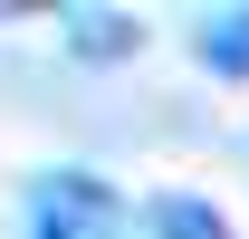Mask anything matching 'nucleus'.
<instances>
[{
  "instance_id": "obj_1",
  "label": "nucleus",
  "mask_w": 249,
  "mask_h": 239,
  "mask_svg": "<svg viewBox=\"0 0 249 239\" xmlns=\"http://www.w3.org/2000/svg\"><path fill=\"white\" fill-rule=\"evenodd\" d=\"M115 201H106V182L87 172H48L38 182V239H106Z\"/></svg>"
},
{
  "instance_id": "obj_2",
  "label": "nucleus",
  "mask_w": 249,
  "mask_h": 239,
  "mask_svg": "<svg viewBox=\"0 0 249 239\" xmlns=\"http://www.w3.org/2000/svg\"><path fill=\"white\" fill-rule=\"evenodd\" d=\"M58 29H67L77 58H134L144 48V19H124V10H67Z\"/></svg>"
},
{
  "instance_id": "obj_3",
  "label": "nucleus",
  "mask_w": 249,
  "mask_h": 239,
  "mask_svg": "<svg viewBox=\"0 0 249 239\" xmlns=\"http://www.w3.org/2000/svg\"><path fill=\"white\" fill-rule=\"evenodd\" d=\"M144 230L154 239H230V220H220L201 191H154V201H144Z\"/></svg>"
},
{
  "instance_id": "obj_4",
  "label": "nucleus",
  "mask_w": 249,
  "mask_h": 239,
  "mask_svg": "<svg viewBox=\"0 0 249 239\" xmlns=\"http://www.w3.org/2000/svg\"><path fill=\"white\" fill-rule=\"evenodd\" d=\"M192 48H201V67H211V77H249V10H211Z\"/></svg>"
}]
</instances>
